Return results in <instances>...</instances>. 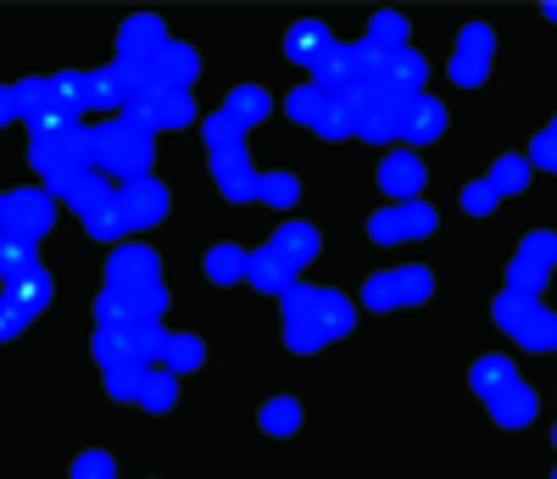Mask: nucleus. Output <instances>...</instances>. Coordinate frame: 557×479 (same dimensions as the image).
Here are the masks:
<instances>
[{"mask_svg":"<svg viewBox=\"0 0 557 479\" xmlns=\"http://www.w3.org/2000/svg\"><path fill=\"white\" fill-rule=\"evenodd\" d=\"M28 162H34V173H45V190L62 201L67 184H73L78 173H90V168H95L90 129H84V123H51V129H34Z\"/></svg>","mask_w":557,"mask_h":479,"instance_id":"nucleus-1","label":"nucleus"},{"mask_svg":"<svg viewBox=\"0 0 557 479\" xmlns=\"http://www.w3.org/2000/svg\"><path fill=\"white\" fill-rule=\"evenodd\" d=\"M90 145H95V173H106V179H145L151 173V134L140 129V123H129V117H112V123H95L90 129Z\"/></svg>","mask_w":557,"mask_h":479,"instance_id":"nucleus-2","label":"nucleus"},{"mask_svg":"<svg viewBox=\"0 0 557 479\" xmlns=\"http://www.w3.org/2000/svg\"><path fill=\"white\" fill-rule=\"evenodd\" d=\"M491 318H496V329H507L524 351H552L557 346V318L535 296H513V290H502V296L491 301Z\"/></svg>","mask_w":557,"mask_h":479,"instance_id":"nucleus-3","label":"nucleus"},{"mask_svg":"<svg viewBox=\"0 0 557 479\" xmlns=\"http://www.w3.org/2000/svg\"><path fill=\"white\" fill-rule=\"evenodd\" d=\"M552 268H557V234L552 229L524 234V240H519V257L507 262V290H513V296H535V301H541Z\"/></svg>","mask_w":557,"mask_h":479,"instance_id":"nucleus-4","label":"nucleus"},{"mask_svg":"<svg viewBox=\"0 0 557 479\" xmlns=\"http://www.w3.org/2000/svg\"><path fill=\"white\" fill-rule=\"evenodd\" d=\"M56 223V195L51 190H6V207H0V234L12 240H45Z\"/></svg>","mask_w":557,"mask_h":479,"instance_id":"nucleus-5","label":"nucleus"},{"mask_svg":"<svg viewBox=\"0 0 557 479\" xmlns=\"http://www.w3.org/2000/svg\"><path fill=\"white\" fill-rule=\"evenodd\" d=\"M435 207L429 201H396V207L374 212L368 218V240H379V246H402V240H429L435 234Z\"/></svg>","mask_w":557,"mask_h":479,"instance_id":"nucleus-6","label":"nucleus"},{"mask_svg":"<svg viewBox=\"0 0 557 479\" xmlns=\"http://www.w3.org/2000/svg\"><path fill=\"white\" fill-rule=\"evenodd\" d=\"M491 62H496V34L485 23H468L463 34H457V51H452V84L480 90L485 78H491Z\"/></svg>","mask_w":557,"mask_h":479,"instance_id":"nucleus-7","label":"nucleus"},{"mask_svg":"<svg viewBox=\"0 0 557 479\" xmlns=\"http://www.w3.org/2000/svg\"><path fill=\"white\" fill-rule=\"evenodd\" d=\"M12 101H17V117H23L28 129H51V123H78V117H67L62 95H56V78H23V84H12Z\"/></svg>","mask_w":557,"mask_h":479,"instance_id":"nucleus-8","label":"nucleus"},{"mask_svg":"<svg viewBox=\"0 0 557 479\" xmlns=\"http://www.w3.org/2000/svg\"><path fill=\"white\" fill-rule=\"evenodd\" d=\"M117 212L129 218V229H156V223L168 218V190H162V179H129L117 184Z\"/></svg>","mask_w":557,"mask_h":479,"instance_id":"nucleus-9","label":"nucleus"},{"mask_svg":"<svg viewBox=\"0 0 557 479\" xmlns=\"http://www.w3.org/2000/svg\"><path fill=\"white\" fill-rule=\"evenodd\" d=\"M140 67H145V84H156V90H190L195 78H201V56H195L190 45H179V39H168V45Z\"/></svg>","mask_w":557,"mask_h":479,"instance_id":"nucleus-10","label":"nucleus"},{"mask_svg":"<svg viewBox=\"0 0 557 479\" xmlns=\"http://www.w3.org/2000/svg\"><path fill=\"white\" fill-rule=\"evenodd\" d=\"M162 268H156V251L151 246H117L112 262H106V290H140V285H156Z\"/></svg>","mask_w":557,"mask_h":479,"instance_id":"nucleus-11","label":"nucleus"},{"mask_svg":"<svg viewBox=\"0 0 557 479\" xmlns=\"http://www.w3.org/2000/svg\"><path fill=\"white\" fill-rule=\"evenodd\" d=\"M168 45V23L156 12H134L129 23L117 28V62H151Z\"/></svg>","mask_w":557,"mask_h":479,"instance_id":"nucleus-12","label":"nucleus"},{"mask_svg":"<svg viewBox=\"0 0 557 479\" xmlns=\"http://www.w3.org/2000/svg\"><path fill=\"white\" fill-rule=\"evenodd\" d=\"M212 179H218V195H223V201H257L262 173L251 168L246 151H218V156H212Z\"/></svg>","mask_w":557,"mask_h":479,"instance_id":"nucleus-13","label":"nucleus"},{"mask_svg":"<svg viewBox=\"0 0 557 479\" xmlns=\"http://www.w3.org/2000/svg\"><path fill=\"white\" fill-rule=\"evenodd\" d=\"M379 190L396 195V201H418V190H424V162H418V151H390L385 162H379Z\"/></svg>","mask_w":557,"mask_h":479,"instance_id":"nucleus-14","label":"nucleus"},{"mask_svg":"<svg viewBox=\"0 0 557 479\" xmlns=\"http://www.w3.org/2000/svg\"><path fill=\"white\" fill-rule=\"evenodd\" d=\"M268 246L279 251V257H285L296 273H301L312 257H318V246H324V234L312 229V223H301V218H285L279 229H273V240H268Z\"/></svg>","mask_w":557,"mask_h":479,"instance_id":"nucleus-15","label":"nucleus"},{"mask_svg":"<svg viewBox=\"0 0 557 479\" xmlns=\"http://www.w3.org/2000/svg\"><path fill=\"white\" fill-rule=\"evenodd\" d=\"M246 285H257L262 296H285V290L296 285V268L273 246H262V251H251V262H246Z\"/></svg>","mask_w":557,"mask_h":479,"instance_id":"nucleus-16","label":"nucleus"},{"mask_svg":"<svg viewBox=\"0 0 557 479\" xmlns=\"http://www.w3.org/2000/svg\"><path fill=\"white\" fill-rule=\"evenodd\" d=\"M51 296H56V279L45 268H28L23 279H12V285H6V301H12L17 312H23L28 324H34L39 312L51 307Z\"/></svg>","mask_w":557,"mask_h":479,"instance_id":"nucleus-17","label":"nucleus"},{"mask_svg":"<svg viewBox=\"0 0 557 479\" xmlns=\"http://www.w3.org/2000/svg\"><path fill=\"white\" fill-rule=\"evenodd\" d=\"M485 407H491V418H496L502 429H524V424L535 418V407H541V402H535V390L524 385V379H513V385H502Z\"/></svg>","mask_w":557,"mask_h":479,"instance_id":"nucleus-18","label":"nucleus"},{"mask_svg":"<svg viewBox=\"0 0 557 479\" xmlns=\"http://www.w3.org/2000/svg\"><path fill=\"white\" fill-rule=\"evenodd\" d=\"M123 340H129V357L145 368L162 363V351H168V329H162V318H129L123 324Z\"/></svg>","mask_w":557,"mask_h":479,"instance_id":"nucleus-19","label":"nucleus"},{"mask_svg":"<svg viewBox=\"0 0 557 479\" xmlns=\"http://www.w3.org/2000/svg\"><path fill=\"white\" fill-rule=\"evenodd\" d=\"M329 45H335V34H329L318 17H301V23L285 34V56H290V62H301V67H312L318 56L329 51Z\"/></svg>","mask_w":557,"mask_h":479,"instance_id":"nucleus-20","label":"nucleus"},{"mask_svg":"<svg viewBox=\"0 0 557 479\" xmlns=\"http://www.w3.org/2000/svg\"><path fill=\"white\" fill-rule=\"evenodd\" d=\"M441 134H446V106L435 101V95H418L413 112H407L402 140H407V145H429V140H441Z\"/></svg>","mask_w":557,"mask_h":479,"instance_id":"nucleus-21","label":"nucleus"},{"mask_svg":"<svg viewBox=\"0 0 557 479\" xmlns=\"http://www.w3.org/2000/svg\"><path fill=\"white\" fill-rule=\"evenodd\" d=\"M112 195H117V190H112V179L90 168V173H78V179L67 184V195H62V201L78 212V218H90V212H101L106 201H112Z\"/></svg>","mask_w":557,"mask_h":479,"instance_id":"nucleus-22","label":"nucleus"},{"mask_svg":"<svg viewBox=\"0 0 557 479\" xmlns=\"http://www.w3.org/2000/svg\"><path fill=\"white\" fill-rule=\"evenodd\" d=\"M363 51L368 56H396V51H407V17L402 12H379L374 23H368V39H363Z\"/></svg>","mask_w":557,"mask_h":479,"instance_id":"nucleus-23","label":"nucleus"},{"mask_svg":"<svg viewBox=\"0 0 557 479\" xmlns=\"http://www.w3.org/2000/svg\"><path fill=\"white\" fill-rule=\"evenodd\" d=\"M223 112H229L240 129H257L262 117L273 112V101H268V90H262V84H234L229 101H223Z\"/></svg>","mask_w":557,"mask_h":479,"instance_id":"nucleus-24","label":"nucleus"},{"mask_svg":"<svg viewBox=\"0 0 557 479\" xmlns=\"http://www.w3.org/2000/svg\"><path fill=\"white\" fill-rule=\"evenodd\" d=\"M56 95H62L67 117H78V123H84V112H95V84H90V73H78V67L56 73Z\"/></svg>","mask_w":557,"mask_h":479,"instance_id":"nucleus-25","label":"nucleus"},{"mask_svg":"<svg viewBox=\"0 0 557 479\" xmlns=\"http://www.w3.org/2000/svg\"><path fill=\"white\" fill-rule=\"evenodd\" d=\"M530 156H519V151H507V156H496L491 162V173L485 179L496 184V195H519V190H530Z\"/></svg>","mask_w":557,"mask_h":479,"instance_id":"nucleus-26","label":"nucleus"},{"mask_svg":"<svg viewBox=\"0 0 557 479\" xmlns=\"http://www.w3.org/2000/svg\"><path fill=\"white\" fill-rule=\"evenodd\" d=\"M513 379H519V368L507 363V357H480V363L468 368V385H474V396H485V402H491L502 385H513Z\"/></svg>","mask_w":557,"mask_h":479,"instance_id":"nucleus-27","label":"nucleus"},{"mask_svg":"<svg viewBox=\"0 0 557 479\" xmlns=\"http://www.w3.org/2000/svg\"><path fill=\"white\" fill-rule=\"evenodd\" d=\"M246 262H251V251L246 246H212L207 251V279L212 285H234V279H246Z\"/></svg>","mask_w":557,"mask_h":479,"instance_id":"nucleus-28","label":"nucleus"},{"mask_svg":"<svg viewBox=\"0 0 557 479\" xmlns=\"http://www.w3.org/2000/svg\"><path fill=\"white\" fill-rule=\"evenodd\" d=\"M201 363H207L201 335H168V351H162V368H168V374H195Z\"/></svg>","mask_w":557,"mask_h":479,"instance_id":"nucleus-29","label":"nucleus"},{"mask_svg":"<svg viewBox=\"0 0 557 479\" xmlns=\"http://www.w3.org/2000/svg\"><path fill=\"white\" fill-rule=\"evenodd\" d=\"M318 324H324L329 340H340V335H351V324H357V307H351L340 290H324V296H318Z\"/></svg>","mask_w":557,"mask_h":479,"instance_id":"nucleus-30","label":"nucleus"},{"mask_svg":"<svg viewBox=\"0 0 557 479\" xmlns=\"http://www.w3.org/2000/svg\"><path fill=\"white\" fill-rule=\"evenodd\" d=\"M173 402H179V374L151 368V374H145V390H140V407L145 413H173Z\"/></svg>","mask_w":557,"mask_h":479,"instance_id":"nucleus-31","label":"nucleus"},{"mask_svg":"<svg viewBox=\"0 0 557 479\" xmlns=\"http://www.w3.org/2000/svg\"><path fill=\"white\" fill-rule=\"evenodd\" d=\"M145 374H151V368L145 363H117V368H106V396H112V402H140V390H145Z\"/></svg>","mask_w":557,"mask_h":479,"instance_id":"nucleus-32","label":"nucleus"},{"mask_svg":"<svg viewBox=\"0 0 557 479\" xmlns=\"http://www.w3.org/2000/svg\"><path fill=\"white\" fill-rule=\"evenodd\" d=\"M28 268H39L34 240H12V234H0V279L12 285V279H23Z\"/></svg>","mask_w":557,"mask_h":479,"instance_id":"nucleus-33","label":"nucleus"},{"mask_svg":"<svg viewBox=\"0 0 557 479\" xmlns=\"http://www.w3.org/2000/svg\"><path fill=\"white\" fill-rule=\"evenodd\" d=\"M329 106H335V101H329V95L318 90V84H301V90L285 101V112L296 117V123H307V129H318V123L329 117Z\"/></svg>","mask_w":557,"mask_h":479,"instance_id":"nucleus-34","label":"nucleus"},{"mask_svg":"<svg viewBox=\"0 0 557 479\" xmlns=\"http://www.w3.org/2000/svg\"><path fill=\"white\" fill-rule=\"evenodd\" d=\"M396 296H402V307H424V301L435 296V273L418 268V262L396 268Z\"/></svg>","mask_w":557,"mask_h":479,"instance_id":"nucleus-35","label":"nucleus"},{"mask_svg":"<svg viewBox=\"0 0 557 479\" xmlns=\"http://www.w3.org/2000/svg\"><path fill=\"white\" fill-rule=\"evenodd\" d=\"M285 346H290V351H301V357H312V351H324V346H329L324 324H318V312H312V318H285Z\"/></svg>","mask_w":557,"mask_h":479,"instance_id":"nucleus-36","label":"nucleus"},{"mask_svg":"<svg viewBox=\"0 0 557 479\" xmlns=\"http://www.w3.org/2000/svg\"><path fill=\"white\" fill-rule=\"evenodd\" d=\"M257 201H268V207H279V212H290L301 201V179L296 173H262V184H257Z\"/></svg>","mask_w":557,"mask_h":479,"instance_id":"nucleus-37","label":"nucleus"},{"mask_svg":"<svg viewBox=\"0 0 557 479\" xmlns=\"http://www.w3.org/2000/svg\"><path fill=\"white\" fill-rule=\"evenodd\" d=\"M201 134H207L212 156H218V151H246V129H240L229 112H212L207 123H201Z\"/></svg>","mask_w":557,"mask_h":479,"instance_id":"nucleus-38","label":"nucleus"},{"mask_svg":"<svg viewBox=\"0 0 557 479\" xmlns=\"http://www.w3.org/2000/svg\"><path fill=\"white\" fill-rule=\"evenodd\" d=\"M262 429H268V435H296L301 429V402L296 396H273V402H262Z\"/></svg>","mask_w":557,"mask_h":479,"instance_id":"nucleus-39","label":"nucleus"},{"mask_svg":"<svg viewBox=\"0 0 557 479\" xmlns=\"http://www.w3.org/2000/svg\"><path fill=\"white\" fill-rule=\"evenodd\" d=\"M84 229H90V240H123V234H129V218H123V212H117V195L112 201H106L101 212H90V218H84Z\"/></svg>","mask_w":557,"mask_h":479,"instance_id":"nucleus-40","label":"nucleus"},{"mask_svg":"<svg viewBox=\"0 0 557 479\" xmlns=\"http://www.w3.org/2000/svg\"><path fill=\"white\" fill-rule=\"evenodd\" d=\"M129 318L134 312H129V296H123V290H101V296H95V324L101 329H123Z\"/></svg>","mask_w":557,"mask_h":479,"instance_id":"nucleus-41","label":"nucleus"},{"mask_svg":"<svg viewBox=\"0 0 557 479\" xmlns=\"http://www.w3.org/2000/svg\"><path fill=\"white\" fill-rule=\"evenodd\" d=\"M363 307H374V312H396L402 307V296H396V273H374L363 285Z\"/></svg>","mask_w":557,"mask_h":479,"instance_id":"nucleus-42","label":"nucleus"},{"mask_svg":"<svg viewBox=\"0 0 557 479\" xmlns=\"http://www.w3.org/2000/svg\"><path fill=\"white\" fill-rule=\"evenodd\" d=\"M129 312H134V318H162V312H168V285L156 279V285L129 290Z\"/></svg>","mask_w":557,"mask_h":479,"instance_id":"nucleus-43","label":"nucleus"},{"mask_svg":"<svg viewBox=\"0 0 557 479\" xmlns=\"http://www.w3.org/2000/svg\"><path fill=\"white\" fill-rule=\"evenodd\" d=\"M95 363L101 368H117V363H129V340H123V329H95Z\"/></svg>","mask_w":557,"mask_h":479,"instance_id":"nucleus-44","label":"nucleus"},{"mask_svg":"<svg viewBox=\"0 0 557 479\" xmlns=\"http://www.w3.org/2000/svg\"><path fill=\"white\" fill-rule=\"evenodd\" d=\"M496 201H502V195H496V184H491V179L463 184V212H468V218H491V212H496Z\"/></svg>","mask_w":557,"mask_h":479,"instance_id":"nucleus-45","label":"nucleus"},{"mask_svg":"<svg viewBox=\"0 0 557 479\" xmlns=\"http://www.w3.org/2000/svg\"><path fill=\"white\" fill-rule=\"evenodd\" d=\"M73 479H117L112 452H84V457L73 463Z\"/></svg>","mask_w":557,"mask_h":479,"instance_id":"nucleus-46","label":"nucleus"},{"mask_svg":"<svg viewBox=\"0 0 557 479\" xmlns=\"http://www.w3.org/2000/svg\"><path fill=\"white\" fill-rule=\"evenodd\" d=\"M530 168L557 173V134H552V129H541V134L530 140Z\"/></svg>","mask_w":557,"mask_h":479,"instance_id":"nucleus-47","label":"nucleus"},{"mask_svg":"<svg viewBox=\"0 0 557 479\" xmlns=\"http://www.w3.org/2000/svg\"><path fill=\"white\" fill-rule=\"evenodd\" d=\"M318 134H324V140H346V134H357V123H351V106H329V117L318 123Z\"/></svg>","mask_w":557,"mask_h":479,"instance_id":"nucleus-48","label":"nucleus"},{"mask_svg":"<svg viewBox=\"0 0 557 479\" xmlns=\"http://www.w3.org/2000/svg\"><path fill=\"white\" fill-rule=\"evenodd\" d=\"M23 329H28V318H23V312H17V307H12V301H6V296H0V340L23 335Z\"/></svg>","mask_w":557,"mask_h":479,"instance_id":"nucleus-49","label":"nucleus"},{"mask_svg":"<svg viewBox=\"0 0 557 479\" xmlns=\"http://www.w3.org/2000/svg\"><path fill=\"white\" fill-rule=\"evenodd\" d=\"M17 117V101H12V90H0V129Z\"/></svg>","mask_w":557,"mask_h":479,"instance_id":"nucleus-50","label":"nucleus"},{"mask_svg":"<svg viewBox=\"0 0 557 479\" xmlns=\"http://www.w3.org/2000/svg\"><path fill=\"white\" fill-rule=\"evenodd\" d=\"M546 17H552V23H557V0H546Z\"/></svg>","mask_w":557,"mask_h":479,"instance_id":"nucleus-51","label":"nucleus"},{"mask_svg":"<svg viewBox=\"0 0 557 479\" xmlns=\"http://www.w3.org/2000/svg\"><path fill=\"white\" fill-rule=\"evenodd\" d=\"M0 207H6V190H0Z\"/></svg>","mask_w":557,"mask_h":479,"instance_id":"nucleus-52","label":"nucleus"},{"mask_svg":"<svg viewBox=\"0 0 557 479\" xmlns=\"http://www.w3.org/2000/svg\"><path fill=\"white\" fill-rule=\"evenodd\" d=\"M552 134H557V117H552Z\"/></svg>","mask_w":557,"mask_h":479,"instance_id":"nucleus-53","label":"nucleus"},{"mask_svg":"<svg viewBox=\"0 0 557 479\" xmlns=\"http://www.w3.org/2000/svg\"><path fill=\"white\" fill-rule=\"evenodd\" d=\"M552 441H557V429H552Z\"/></svg>","mask_w":557,"mask_h":479,"instance_id":"nucleus-54","label":"nucleus"},{"mask_svg":"<svg viewBox=\"0 0 557 479\" xmlns=\"http://www.w3.org/2000/svg\"><path fill=\"white\" fill-rule=\"evenodd\" d=\"M552 351H557V346H552Z\"/></svg>","mask_w":557,"mask_h":479,"instance_id":"nucleus-55","label":"nucleus"},{"mask_svg":"<svg viewBox=\"0 0 557 479\" xmlns=\"http://www.w3.org/2000/svg\"><path fill=\"white\" fill-rule=\"evenodd\" d=\"M552 479H557V474H552Z\"/></svg>","mask_w":557,"mask_h":479,"instance_id":"nucleus-56","label":"nucleus"}]
</instances>
